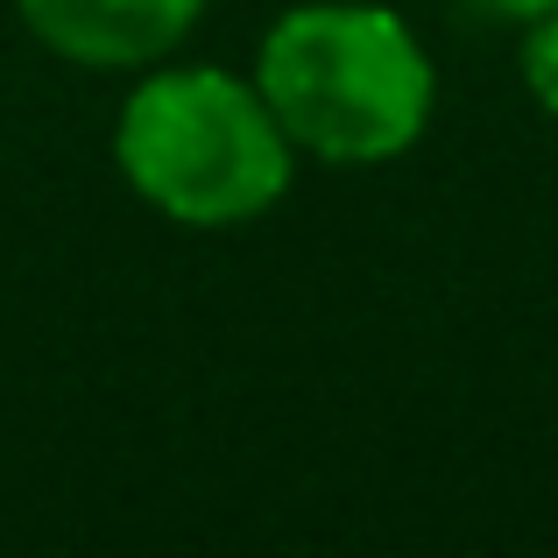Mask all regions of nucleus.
Here are the masks:
<instances>
[{"instance_id": "obj_1", "label": "nucleus", "mask_w": 558, "mask_h": 558, "mask_svg": "<svg viewBox=\"0 0 558 558\" xmlns=\"http://www.w3.org/2000/svg\"><path fill=\"white\" fill-rule=\"evenodd\" d=\"M255 85L269 99L290 149L318 163H389L432 128V57L403 14L368 0H318L290 8L262 36Z\"/></svg>"}, {"instance_id": "obj_3", "label": "nucleus", "mask_w": 558, "mask_h": 558, "mask_svg": "<svg viewBox=\"0 0 558 558\" xmlns=\"http://www.w3.org/2000/svg\"><path fill=\"white\" fill-rule=\"evenodd\" d=\"M28 36L85 71H142L163 64L198 28L205 0H14Z\"/></svg>"}, {"instance_id": "obj_2", "label": "nucleus", "mask_w": 558, "mask_h": 558, "mask_svg": "<svg viewBox=\"0 0 558 558\" xmlns=\"http://www.w3.org/2000/svg\"><path fill=\"white\" fill-rule=\"evenodd\" d=\"M113 163L178 227H247L290 191L298 149L255 78L149 71L113 128Z\"/></svg>"}, {"instance_id": "obj_4", "label": "nucleus", "mask_w": 558, "mask_h": 558, "mask_svg": "<svg viewBox=\"0 0 558 558\" xmlns=\"http://www.w3.org/2000/svg\"><path fill=\"white\" fill-rule=\"evenodd\" d=\"M523 85H531V99L558 121V8H545L531 22V36H523Z\"/></svg>"}, {"instance_id": "obj_5", "label": "nucleus", "mask_w": 558, "mask_h": 558, "mask_svg": "<svg viewBox=\"0 0 558 558\" xmlns=\"http://www.w3.org/2000/svg\"><path fill=\"white\" fill-rule=\"evenodd\" d=\"M474 8H488V14H509V22H537L545 8H558V0H474Z\"/></svg>"}]
</instances>
